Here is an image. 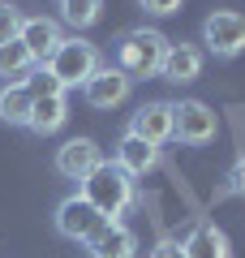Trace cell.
Masks as SVG:
<instances>
[{"label":"cell","mask_w":245,"mask_h":258,"mask_svg":"<svg viewBox=\"0 0 245 258\" xmlns=\"http://www.w3.org/2000/svg\"><path fill=\"white\" fill-rule=\"evenodd\" d=\"M168 43H172V39L163 35V30H155V26H129V30H120L116 43H112V64H116L129 82L159 78V60H163V52H168Z\"/></svg>","instance_id":"6da1fadb"},{"label":"cell","mask_w":245,"mask_h":258,"mask_svg":"<svg viewBox=\"0 0 245 258\" xmlns=\"http://www.w3.org/2000/svg\"><path fill=\"white\" fill-rule=\"evenodd\" d=\"M78 194L103 215V220H120V215L138 203L134 198V176H125L116 164H99L86 181H78Z\"/></svg>","instance_id":"7a4b0ae2"},{"label":"cell","mask_w":245,"mask_h":258,"mask_svg":"<svg viewBox=\"0 0 245 258\" xmlns=\"http://www.w3.org/2000/svg\"><path fill=\"white\" fill-rule=\"evenodd\" d=\"M99 47L86 43L82 35H69L60 39V47L52 52V60H47V69L56 74V82L65 86V91H73V86H86V78L99 69Z\"/></svg>","instance_id":"3957f363"},{"label":"cell","mask_w":245,"mask_h":258,"mask_svg":"<svg viewBox=\"0 0 245 258\" xmlns=\"http://www.w3.org/2000/svg\"><path fill=\"white\" fill-rule=\"evenodd\" d=\"M202 43L219 60H236L245 52V13L236 9H211L202 18Z\"/></svg>","instance_id":"277c9868"},{"label":"cell","mask_w":245,"mask_h":258,"mask_svg":"<svg viewBox=\"0 0 245 258\" xmlns=\"http://www.w3.org/2000/svg\"><path fill=\"white\" fill-rule=\"evenodd\" d=\"M219 134V116L202 99H181L172 103V138L181 147H207Z\"/></svg>","instance_id":"5b68a950"},{"label":"cell","mask_w":245,"mask_h":258,"mask_svg":"<svg viewBox=\"0 0 245 258\" xmlns=\"http://www.w3.org/2000/svg\"><path fill=\"white\" fill-rule=\"evenodd\" d=\"M52 220H56V232H60L65 241H78V245H86V241H91L95 232L108 224L91 203H86V198H82V194H69V198H60Z\"/></svg>","instance_id":"8992f818"},{"label":"cell","mask_w":245,"mask_h":258,"mask_svg":"<svg viewBox=\"0 0 245 258\" xmlns=\"http://www.w3.org/2000/svg\"><path fill=\"white\" fill-rule=\"evenodd\" d=\"M129 91H134V82L120 74L116 64H99L86 78V86H82V99L91 103V108H99V112H112V108H120L129 99Z\"/></svg>","instance_id":"52a82bcc"},{"label":"cell","mask_w":245,"mask_h":258,"mask_svg":"<svg viewBox=\"0 0 245 258\" xmlns=\"http://www.w3.org/2000/svg\"><path fill=\"white\" fill-rule=\"evenodd\" d=\"M125 134H134V138L151 142V147H163V142L172 138V103H168V99H151V103H142V108L129 116Z\"/></svg>","instance_id":"ba28073f"},{"label":"cell","mask_w":245,"mask_h":258,"mask_svg":"<svg viewBox=\"0 0 245 258\" xmlns=\"http://www.w3.org/2000/svg\"><path fill=\"white\" fill-rule=\"evenodd\" d=\"M99 164H103V151H99L95 138H69L56 151V172H60L65 181H86Z\"/></svg>","instance_id":"9c48e42d"},{"label":"cell","mask_w":245,"mask_h":258,"mask_svg":"<svg viewBox=\"0 0 245 258\" xmlns=\"http://www.w3.org/2000/svg\"><path fill=\"white\" fill-rule=\"evenodd\" d=\"M159 78L163 82H172V86H190L202 78V47L198 43H168V52H163L159 60Z\"/></svg>","instance_id":"30bf717a"},{"label":"cell","mask_w":245,"mask_h":258,"mask_svg":"<svg viewBox=\"0 0 245 258\" xmlns=\"http://www.w3.org/2000/svg\"><path fill=\"white\" fill-rule=\"evenodd\" d=\"M18 39H22V47L30 52V60L35 64H47L52 60V52L60 47V26H56L52 18H43V13H35V18H22V26H18Z\"/></svg>","instance_id":"8fae6325"},{"label":"cell","mask_w":245,"mask_h":258,"mask_svg":"<svg viewBox=\"0 0 245 258\" xmlns=\"http://www.w3.org/2000/svg\"><path fill=\"white\" fill-rule=\"evenodd\" d=\"M91 258H138V232L125 220H108L91 241H86Z\"/></svg>","instance_id":"7c38bea8"},{"label":"cell","mask_w":245,"mask_h":258,"mask_svg":"<svg viewBox=\"0 0 245 258\" xmlns=\"http://www.w3.org/2000/svg\"><path fill=\"white\" fill-rule=\"evenodd\" d=\"M112 164H116L125 176H146V172H155V168H159V147L134 138V134H120L116 159H112Z\"/></svg>","instance_id":"4fadbf2b"},{"label":"cell","mask_w":245,"mask_h":258,"mask_svg":"<svg viewBox=\"0 0 245 258\" xmlns=\"http://www.w3.org/2000/svg\"><path fill=\"white\" fill-rule=\"evenodd\" d=\"M65 120H69V99H65V95H43V99L30 103L26 129H30V134H39V138H52Z\"/></svg>","instance_id":"5bb4252c"},{"label":"cell","mask_w":245,"mask_h":258,"mask_svg":"<svg viewBox=\"0 0 245 258\" xmlns=\"http://www.w3.org/2000/svg\"><path fill=\"white\" fill-rule=\"evenodd\" d=\"M181 249H185V258H228V237L211 220H198L190 228V237L181 241Z\"/></svg>","instance_id":"9a60e30c"},{"label":"cell","mask_w":245,"mask_h":258,"mask_svg":"<svg viewBox=\"0 0 245 258\" xmlns=\"http://www.w3.org/2000/svg\"><path fill=\"white\" fill-rule=\"evenodd\" d=\"M30 91L22 82H9L5 91H0V120L5 125H13V129H26V120H30Z\"/></svg>","instance_id":"2e32d148"},{"label":"cell","mask_w":245,"mask_h":258,"mask_svg":"<svg viewBox=\"0 0 245 258\" xmlns=\"http://www.w3.org/2000/svg\"><path fill=\"white\" fill-rule=\"evenodd\" d=\"M30 69H35V60H30V52L22 47V39H9V43H0V78L26 82Z\"/></svg>","instance_id":"e0dca14e"},{"label":"cell","mask_w":245,"mask_h":258,"mask_svg":"<svg viewBox=\"0 0 245 258\" xmlns=\"http://www.w3.org/2000/svg\"><path fill=\"white\" fill-rule=\"evenodd\" d=\"M60 18L73 30H91L103 18V0H60Z\"/></svg>","instance_id":"ac0fdd59"},{"label":"cell","mask_w":245,"mask_h":258,"mask_svg":"<svg viewBox=\"0 0 245 258\" xmlns=\"http://www.w3.org/2000/svg\"><path fill=\"white\" fill-rule=\"evenodd\" d=\"M22 86L30 91V99H43V95H65V86L56 82V74L47 69V64H35V69L26 74V82H22Z\"/></svg>","instance_id":"d6986e66"},{"label":"cell","mask_w":245,"mask_h":258,"mask_svg":"<svg viewBox=\"0 0 245 258\" xmlns=\"http://www.w3.org/2000/svg\"><path fill=\"white\" fill-rule=\"evenodd\" d=\"M18 26H22V13L13 9L9 0H0V43H9V39H18Z\"/></svg>","instance_id":"ffe728a7"},{"label":"cell","mask_w":245,"mask_h":258,"mask_svg":"<svg viewBox=\"0 0 245 258\" xmlns=\"http://www.w3.org/2000/svg\"><path fill=\"white\" fill-rule=\"evenodd\" d=\"M185 0H138V9H146L151 18H172V13H181Z\"/></svg>","instance_id":"44dd1931"},{"label":"cell","mask_w":245,"mask_h":258,"mask_svg":"<svg viewBox=\"0 0 245 258\" xmlns=\"http://www.w3.org/2000/svg\"><path fill=\"white\" fill-rule=\"evenodd\" d=\"M146 258H185V249H181V241L163 237V241H155V249H151Z\"/></svg>","instance_id":"7402d4cb"},{"label":"cell","mask_w":245,"mask_h":258,"mask_svg":"<svg viewBox=\"0 0 245 258\" xmlns=\"http://www.w3.org/2000/svg\"><path fill=\"white\" fill-rule=\"evenodd\" d=\"M228 189H232V194H241V198H245V155L236 159V168L228 172Z\"/></svg>","instance_id":"603a6c76"}]
</instances>
